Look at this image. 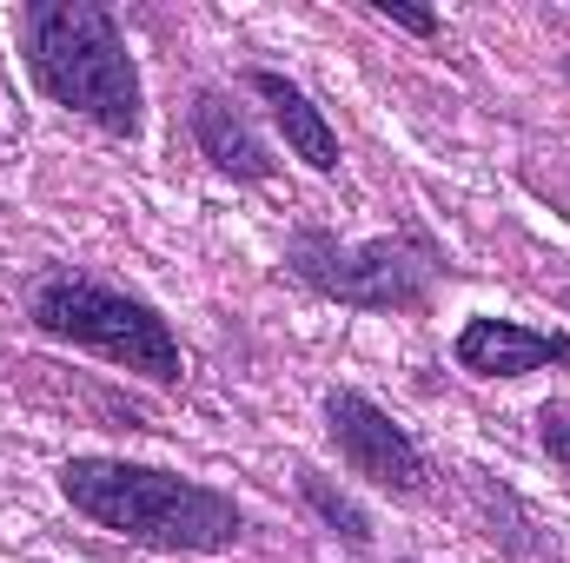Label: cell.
<instances>
[{
    "label": "cell",
    "mask_w": 570,
    "mask_h": 563,
    "mask_svg": "<svg viewBox=\"0 0 570 563\" xmlns=\"http://www.w3.org/2000/svg\"><path fill=\"white\" fill-rule=\"evenodd\" d=\"M60 491L80 517L153 544V551H233L239 537V511L233 497L153 471V464H120V457H73L60 471Z\"/></svg>",
    "instance_id": "6da1fadb"
},
{
    "label": "cell",
    "mask_w": 570,
    "mask_h": 563,
    "mask_svg": "<svg viewBox=\"0 0 570 563\" xmlns=\"http://www.w3.org/2000/svg\"><path fill=\"white\" fill-rule=\"evenodd\" d=\"M27 67L60 107L87 113L94 127H107L120 140L140 134V73H134V53L107 7L33 0L27 7Z\"/></svg>",
    "instance_id": "7a4b0ae2"
},
{
    "label": "cell",
    "mask_w": 570,
    "mask_h": 563,
    "mask_svg": "<svg viewBox=\"0 0 570 563\" xmlns=\"http://www.w3.org/2000/svg\"><path fill=\"white\" fill-rule=\"evenodd\" d=\"M33 325L67 338V345H87V352H100L127 372H146L159 385L179 378V345H173L166 318L140 298L114 292V285L87 279V273H60V279L40 285L33 292Z\"/></svg>",
    "instance_id": "3957f363"
},
{
    "label": "cell",
    "mask_w": 570,
    "mask_h": 563,
    "mask_svg": "<svg viewBox=\"0 0 570 563\" xmlns=\"http://www.w3.org/2000/svg\"><path fill=\"white\" fill-rule=\"evenodd\" d=\"M292 273L338 298V305H358V312H419L431 298V266L425 246H405V239H372V246H338L325 233H298L292 239Z\"/></svg>",
    "instance_id": "277c9868"
},
{
    "label": "cell",
    "mask_w": 570,
    "mask_h": 563,
    "mask_svg": "<svg viewBox=\"0 0 570 563\" xmlns=\"http://www.w3.org/2000/svg\"><path fill=\"white\" fill-rule=\"evenodd\" d=\"M325 424H332V437H338V451H345V464H352L358 477H372L379 491H399V497H419V491H425V457H419V444L385 418L372 398L332 392V398H325Z\"/></svg>",
    "instance_id": "5b68a950"
},
{
    "label": "cell",
    "mask_w": 570,
    "mask_h": 563,
    "mask_svg": "<svg viewBox=\"0 0 570 563\" xmlns=\"http://www.w3.org/2000/svg\"><path fill=\"white\" fill-rule=\"evenodd\" d=\"M458 365L478 372V378H524V372H544V365L570 372V338L511 325V318H471L458 332Z\"/></svg>",
    "instance_id": "8992f818"
},
{
    "label": "cell",
    "mask_w": 570,
    "mask_h": 563,
    "mask_svg": "<svg viewBox=\"0 0 570 563\" xmlns=\"http://www.w3.org/2000/svg\"><path fill=\"white\" fill-rule=\"evenodd\" d=\"M193 140L199 152L219 166V172H233V179H273V152L266 140L246 127V113L233 107V100H219V93H199V107H193Z\"/></svg>",
    "instance_id": "52a82bcc"
},
{
    "label": "cell",
    "mask_w": 570,
    "mask_h": 563,
    "mask_svg": "<svg viewBox=\"0 0 570 563\" xmlns=\"http://www.w3.org/2000/svg\"><path fill=\"white\" fill-rule=\"evenodd\" d=\"M253 93L273 107V120L285 127L292 152H298L312 172H332V166H338V134L325 127V113H318V107H312V100H305L285 73H266V67H259V73H253Z\"/></svg>",
    "instance_id": "ba28073f"
},
{
    "label": "cell",
    "mask_w": 570,
    "mask_h": 563,
    "mask_svg": "<svg viewBox=\"0 0 570 563\" xmlns=\"http://www.w3.org/2000/svg\"><path fill=\"white\" fill-rule=\"evenodd\" d=\"M298 491H305V504H312V511H318V517H325V524H332L345 544H352V551H365V544H372V524H365V511H358L345 491H332L318 471H298Z\"/></svg>",
    "instance_id": "9c48e42d"
},
{
    "label": "cell",
    "mask_w": 570,
    "mask_h": 563,
    "mask_svg": "<svg viewBox=\"0 0 570 563\" xmlns=\"http://www.w3.org/2000/svg\"><path fill=\"white\" fill-rule=\"evenodd\" d=\"M372 7H379L392 27H405V33H425V40L438 33V13H425V7H399V0H372Z\"/></svg>",
    "instance_id": "30bf717a"
},
{
    "label": "cell",
    "mask_w": 570,
    "mask_h": 563,
    "mask_svg": "<svg viewBox=\"0 0 570 563\" xmlns=\"http://www.w3.org/2000/svg\"><path fill=\"white\" fill-rule=\"evenodd\" d=\"M544 451L564 464V477H570V418H558V412H544Z\"/></svg>",
    "instance_id": "8fae6325"
},
{
    "label": "cell",
    "mask_w": 570,
    "mask_h": 563,
    "mask_svg": "<svg viewBox=\"0 0 570 563\" xmlns=\"http://www.w3.org/2000/svg\"><path fill=\"white\" fill-rule=\"evenodd\" d=\"M564 305H570V292H564Z\"/></svg>",
    "instance_id": "7c38bea8"
}]
</instances>
